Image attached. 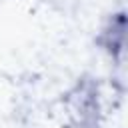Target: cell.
<instances>
[{
	"label": "cell",
	"mask_w": 128,
	"mask_h": 128,
	"mask_svg": "<svg viewBox=\"0 0 128 128\" xmlns=\"http://www.w3.org/2000/svg\"><path fill=\"white\" fill-rule=\"evenodd\" d=\"M64 110L72 124L78 128H92L100 118V94L98 86L84 80L78 82L64 98Z\"/></svg>",
	"instance_id": "obj_1"
}]
</instances>
